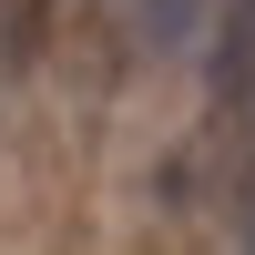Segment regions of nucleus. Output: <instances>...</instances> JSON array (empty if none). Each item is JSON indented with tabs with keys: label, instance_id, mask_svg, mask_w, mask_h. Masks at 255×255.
<instances>
[{
	"label": "nucleus",
	"instance_id": "nucleus-1",
	"mask_svg": "<svg viewBox=\"0 0 255 255\" xmlns=\"http://www.w3.org/2000/svg\"><path fill=\"white\" fill-rule=\"evenodd\" d=\"M215 102L225 113H255V0H235L215 31Z\"/></svg>",
	"mask_w": 255,
	"mask_h": 255
},
{
	"label": "nucleus",
	"instance_id": "nucleus-2",
	"mask_svg": "<svg viewBox=\"0 0 255 255\" xmlns=\"http://www.w3.org/2000/svg\"><path fill=\"white\" fill-rule=\"evenodd\" d=\"M215 10H225V0H133V31L153 41V51H184V41L215 31Z\"/></svg>",
	"mask_w": 255,
	"mask_h": 255
}]
</instances>
